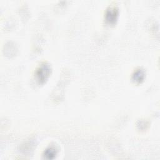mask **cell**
I'll list each match as a JSON object with an SVG mask.
<instances>
[{
    "label": "cell",
    "instance_id": "6da1fadb",
    "mask_svg": "<svg viewBox=\"0 0 160 160\" xmlns=\"http://www.w3.org/2000/svg\"><path fill=\"white\" fill-rule=\"evenodd\" d=\"M51 72V66L45 62L41 63L35 71V77L36 81L39 84H44L49 78Z\"/></svg>",
    "mask_w": 160,
    "mask_h": 160
},
{
    "label": "cell",
    "instance_id": "277c9868",
    "mask_svg": "<svg viewBox=\"0 0 160 160\" xmlns=\"http://www.w3.org/2000/svg\"><path fill=\"white\" fill-rule=\"evenodd\" d=\"M57 152L58 151L54 147H48L44 150L43 152V156L47 159H52L56 156Z\"/></svg>",
    "mask_w": 160,
    "mask_h": 160
},
{
    "label": "cell",
    "instance_id": "7a4b0ae2",
    "mask_svg": "<svg viewBox=\"0 0 160 160\" xmlns=\"http://www.w3.org/2000/svg\"><path fill=\"white\" fill-rule=\"evenodd\" d=\"M119 11L117 7L116 6H109L107 8L105 12V20L106 21L110 24H114L118 18Z\"/></svg>",
    "mask_w": 160,
    "mask_h": 160
},
{
    "label": "cell",
    "instance_id": "3957f363",
    "mask_svg": "<svg viewBox=\"0 0 160 160\" xmlns=\"http://www.w3.org/2000/svg\"><path fill=\"white\" fill-rule=\"evenodd\" d=\"M145 76V71L141 68H138L133 72L132 74V80L137 84L141 83L144 81Z\"/></svg>",
    "mask_w": 160,
    "mask_h": 160
}]
</instances>
